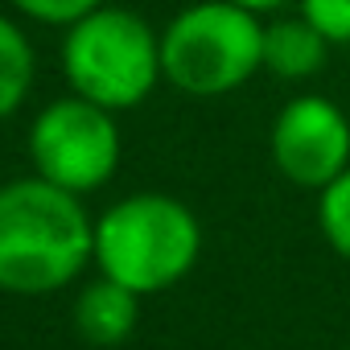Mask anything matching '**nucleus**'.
<instances>
[{
	"label": "nucleus",
	"instance_id": "f257e3e1",
	"mask_svg": "<svg viewBox=\"0 0 350 350\" xmlns=\"http://www.w3.org/2000/svg\"><path fill=\"white\" fill-rule=\"evenodd\" d=\"M87 256H95V227L79 198L46 178L0 190V288L38 297L66 288Z\"/></svg>",
	"mask_w": 350,
	"mask_h": 350
},
{
	"label": "nucleus",
	"instance_id": "f03ea898",
	"mask_svg": "<svg viewBox=\"0 0 350 350\" xmlns=\"http://www.w3.org/2000/svg\"><path fill=\"white\" fill-rule=\"evenodd\" d=\"M202 252L198 219L165 194H132L95 223V260L107 280L140 293L178 284Z\"/></svg>",
	"mask_w": 350,
	"mask_h": 350
},
{
	"label": "nucleus",
	"instance_id": "7ed1b4c3",
	"mask_svg": "<svg viewBox=\"0 0 350 350\" xmlns=\"http://www.w3.org/2000/svg\"><path fill=\"white\" fill-rule=\"evenodd\" d=\"M264 66V21L235 0H202L161 33L165 79L198 99L243 87Z\"/></svg>",
	"mask_w": 350,
	"mask_h": 350
},
{
	"label": "nucleus",
	"instance_id": "20e7f679",
	"mask_svg": "<svg viewBox=\"0 0 350 350\" xmlns=\"http://www.w3.org/2000/svg\"><path fill=\"white\" fill-rule=\"evenodd\" d=\"M62 70L83 99L107 111L136 107L165 75L161 38H152V29L128 9H91L70 25Z\"/></svg>",
	"mask_w": 350,
	"mask_h": 350
},
{
	"label": "nucleus",
	"instance_id": "39448f33",
	"mask_svg": "<svg viewBox=\"0 0 350 350\" xmlns=\"http://www.w3.org/2000/svg\"><path fill=\"white\" fill-rule=\"evenodd\" d=\"M29 152L46 182L83 194L99 190L120 165V132L107 107L75 95L50 103L29 128Z\"/></svg>",
	"mask_w": 350,
	"mask_h": 350
},
{
	"label": "nucleus",
	"instance_id": "423d86ee",
	"mask_svg": "<svg viewBox=\"0 0 350 350\" xmlns=\"http://www.w3.org/2000/svg\"><path fill=\"white\" fill-rule=\"evenodd\" d=\"M272 161L297 186L325 190L350 165V124L325 95H301L284 103L272 124Z\"/></svg>",
	"mask_w": 350,
	"mask_h": 350
},
{
	"label": "nucleus",
	"instance_id": "0eeeda50",
	"mask_svg": "<svg viewBox=\"0 0 350 350\" xmlns=\"http://www.w3.org/2000/svg\"><path fill=\"white\" fill-rule=\"evenodd\" d=\"M329 42L297 13L264 25V66L280 79H309L325 66Z\"/></svg>",
	"mask_w": 350,
	"mask_h": 350
},
{
	"label": "nucleus",
	"instance_id": "6e6552de",
	"mask_svg": "<svg viewBox=\"0 0 350 350\" xmlns=\"http://www.w3.org/2000/svg\"><path fill=\"white\" fill-rule=\"evenodd\" d=\"M75 325L87 342L95 346H116L136 329V293L116 284V280H99L91 284L79 301H75Z\"/></svg>",
	"mask_w": 350,
	"mask_h": 350
},
{
	"label": "nucleus",
	"instance_id": "1a4fd4ad",
	"mask_svg": "<svg viewBox=\"0 0 350 350\" xmlns=\"http://www.w3.org/2000/svg\"><path fill=\"white\" fill-rule=\"evenodd\" d=\"M29 83H33V50L9 17H0V120L21 107Z\"/></svg>",
	"mask_w": 350,
	"mask_h": 350
},
{
	"label": "nucleus",
	"instance_id": "9d476101",
	"mask_svg": "<svg viewBox=\"0 0 350 350\" xmlns=\"http://www.w3.org/2000/svg\"><path fill=\"white\" fill-rule=\"evenodd\" d=\"M317 219H321V231H325L329 247L350 260V165L321 190Z\"/></svg>",
	"mask_w": 350,
	"mask_h": 350
},
{
	"label": "nucleus",
	"instance_id": "9b49d317",
	"mask_svg": "<svg viewBox=\"0 0 350 350\" xmlns=\"http://www.w3.org/2000/svg\"><path fill=\"white\" fill-rule=\"evenodd\" d=\"M301 17L329 42V46H350V0H297Z\"/></svg>",
	"mask_w": 350,
	"mask_h": 350
},
{
	"label": "nucleus",
	"instance_id": "f8f14e48",
	"mask_svg": "<svg viewBox=\"0 0 350 350\" xmlns=\"http://www.w3.org/2000/svg\"><path fill=\"white\" fill-rule=\"evenodd\" d=\"M13 5L46 25H75L79 17H87L91 9H99V0H13Z\"/></svg>",
	"mask_w": 350,
	"mask_h": 350
},
{
	"label": "nucleus",
	"instance_id": "ddd939ff",
	"mask_svg": "<svg viewBox=\"0 0 350 350\" xmlns=\"http://www.w3.org/2000/svg\"><path fill=\"white\" fill-rule=\"evenodd\" d=\"M235 5H243V9H252V13H272V9L293 5V0H235Z\"/></svg>",
	"mask_w": 350,
	"mask_h": 350
}]
</instances>
